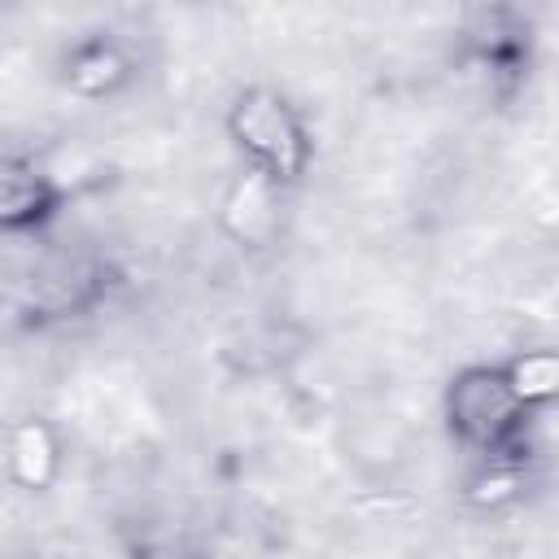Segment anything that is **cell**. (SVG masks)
I'll return each instance as SVG.
<instances>
[{"label": "cell", "mask_w": 559, "mask_h": 559, "mask_svg": "<svg viewBox=\"0 0 559 559\" xmlns=\"http://www.w3.org/2000/svg\"><path fill=\"white\" fill-rule=\"evenodd\" d=\"M223 135L245 170L293 192L314 170V131L301 105L275 83H245L223 109Z\"/></svg>", "instance_id": "obj_3"}, {"label": "cell", "mask_w": 559, "mask_h": 559, "mask_svg": "<svg viewBox=\"0 0 559 559\" xmlns=\"http://www.w3.org/2000/svg\"><path fill=\"white\" fill-rule=\"evenodd\" d=\"M57 79L79 100H109L140 79V61L118 31H83L61 48Z\"/></svg>", "instance_id": "obj_6"}, {"label": "cell", "mask_w": 559, "mask_h": 559, "mask_svg": "<svg viewBox=\"0 0 559 559\" xmlns=\"http://www.w3.org/2000/svg\"><path fill=\"white\" fill-rule=\"evenodd\" d=\"M537 419L515 389L507 358L498 362H463L450 371L441 389V424L445 437L472 463H537Z\"/></svg>", "instance_id": "obj_1"}, {"label": "cell", "mask_w": 559, "mask_h": 559, "mask_svg": "<svg viewBox=\"0 0 559 559\" xmlns=\"http://www.w3.org/2000/svg\"><path fill=\"white\" fill-rule=\"evenodd\" d=\"M122 271L105 249L92 245H52L39 240L26 266L13 275L9 310L17 328H61L96 314L118 293Z\"/></svg>", "instance_id": "obj_2"}, {"label": "cell", "mask_w": 559, "mask_h": 559, "mask_svg": "<svg viewBox=\"0 0 559 559\" xmlns=\"http://www.w3.org/2000/svg\"><path fill=\"white\" fill-rule=\"evenodd\" d=\"M284 188H275L271 179L253 175V170H236L218 197V231L249 253H262L271 245H280L284 231Z\"/></svg>", "instance_id": "obj_7"}, {"label": "cell", "mask_w": 559, "mask_h": 559, "mask_svg": "<svg viewBox=\"0 0 559 559\" xmlns=\"http://www.w3.org/2000/svg\"><path fill=\"white\" fill-rule=\"evenodd\" d=\"M9 480L26 493H48L66 467V441L48 415H22L9 424V445H4Z\"/></svg>", "instance_id": "obj_8"}, {"label": "cell", "mask_w": 559, "mask_h": 559, "mask_svg": "<svg viewBox=\"0 0 559 559\" xmlns=\"http://www.w3.org/2000/svg\"><path fill=\"white\" fill-rule=\"evenodd\" d=\"M70 188L52 166H44L35 153H4L0 166V227L9 240H44L48 227L61 218Z\"/></svg>", "instance_id": "obj_5"}, {"label": "cell", "mask_w": 559, "mask_h": 559, "mask_svg": "<svg viewBox=\"0 0 559 559\" xmlns=\"http://www.w3.org/2000/svg\"><path fill=\"white\" fill-rule=\"evenodd\" d=\"M507 371L533 411H546L559 402V349H550V345L520 349L507 358Z\"/></svg>", "instance_id": "obj_10"}, {"label": "cell", "mask_w": 559, "mask_h": 559, "mask_svg": "<svg viewBox=\"0 0 559 559\" xmlns=\"http://www.w3.org/2000/svg\"><path fill=\"white\" fill-rule=\"evenodd\" d=\"M454 57L493 105H511L537 66V22L520 4H472L459 13Z\"/></svg>", "instance_id": "obj_4"}, {"label": "cell", "mask_w": 559, "mask_h": 559, "mask_svg": "<svg viewBox=\"0 0 559 559\" xmlns=\"http://www.w3.org/2000/svg\"><path fill=\"white\" fill-rule=\"evenodd\" d=\"M528 480H533V467H520V463H472L463 476V502L493 515V511L515 507Z\"/></svg>", "instance_id": "obj_9"}]
</instances>
